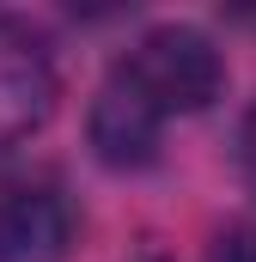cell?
<instances>
[{
  "mask_svg": "<svg viewBox=\"0 0 256 262\" xmlns=\"http://www.w3.org/2000/svg\"><path fill=\"white\" fill-rule=\"evenodd\" d=\"M238 177L256 189V98H250V110L238 116Z\"/></svg>",
  "mask_w": 256,
  "mask_h": 262,
  "instance_id": "obj_5",
  "label": "cell"
},
{
  "mask_svg": "<svg viewBox=\"0 0 256 262\" xmlns=\"http://www.w3.org/2000/svg\"><path fill=\"white\" fill-rule=\"evenodd\" d=\"M226 92V55L195 25H153L110 61L98 79V98L86 110V140L98 165L140 171L159 159V140L171 122L201 116Z\"/></svg>",
  "mask_w": 256,
  "mask_h": 262,
  "instance_id": "obj_1",
  "label": "cell"
},
{
  "mask_svg": "<svg viewBox=\"0 0 256 262\" xmlns=\"http://www.w3.org/2000/svg\"><path fill=\"white\" fill-rule=\"evenodd\" d=\"M55 110V49L49 37L18 18L0 12V152L31 140Z\"/></svg>",
  "mask_w": 256,
  "mask_h": 262,
  "instance_id": "obj_2",
  "label": "cell"
},
{
  "mask_svg": "<svg viewBox=\"0 0 256 262\" xmlns=\"http://www.w3.org/2000/svg\"><path fill=\"white\" fill-rule=\"evenodd\" d=\"M201 262H256V226L250 220H226V226L207 238Z\"/></svg>",
  "mask_w": 256,
  "mask_h": 262,
  "instance_id": "obj_4",
  "label": "cell"
},
{
  "mask_svg": "<svg viewBox=\"0 0 256 262\" xmlns=\"http://www.w3.org/2000/svg\"><path fill=\"white\" fill-rule=\"evenodd\" d=\"M79 238V213L61 183L31 177L0 195V262H67Z\"/></svg>",
  "mask_w": 256,
  "mask_h": 262,
  "instance_id": "obj_3",
  "label": "cell"
}]
</instances>
